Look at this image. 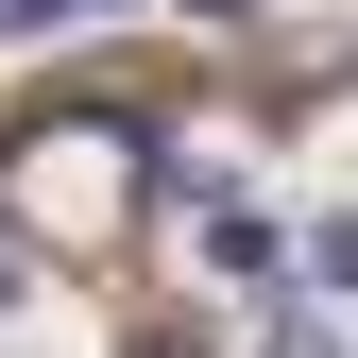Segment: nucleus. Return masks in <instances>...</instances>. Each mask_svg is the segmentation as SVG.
I'll list each match as a JSON object with an SVG mask.
<instances>
[{
    "label": "nucleus",
    "mask_w": 358,
    "mask_h": 358,
    "mask_svg": "<svg viewBox=\"0 0 358 358\" xmlns=\"http://www.w3.org/2000/svg\"><path fill=\"white\" fill-rule=\"evenodd\" d=\"M256 358H341V341H324V324H273V341H256Z\"/></svg>",
    "instance_id": "1"
},
{
    "label": "nucleus",
    "mask_w": 358,
    "mask_h": 358,
    "mask_svg": "<svg viewBox=\"0 0 358 358\" xmlns=\"http://www.w3.org/2000/svg\"><path fill=\"white\" fill-rule=\"evenodd\" d=\"M120 358H205V324H154V341H120Z\"/></svg>",
    "instance_id": "2"
}]
</instances>
